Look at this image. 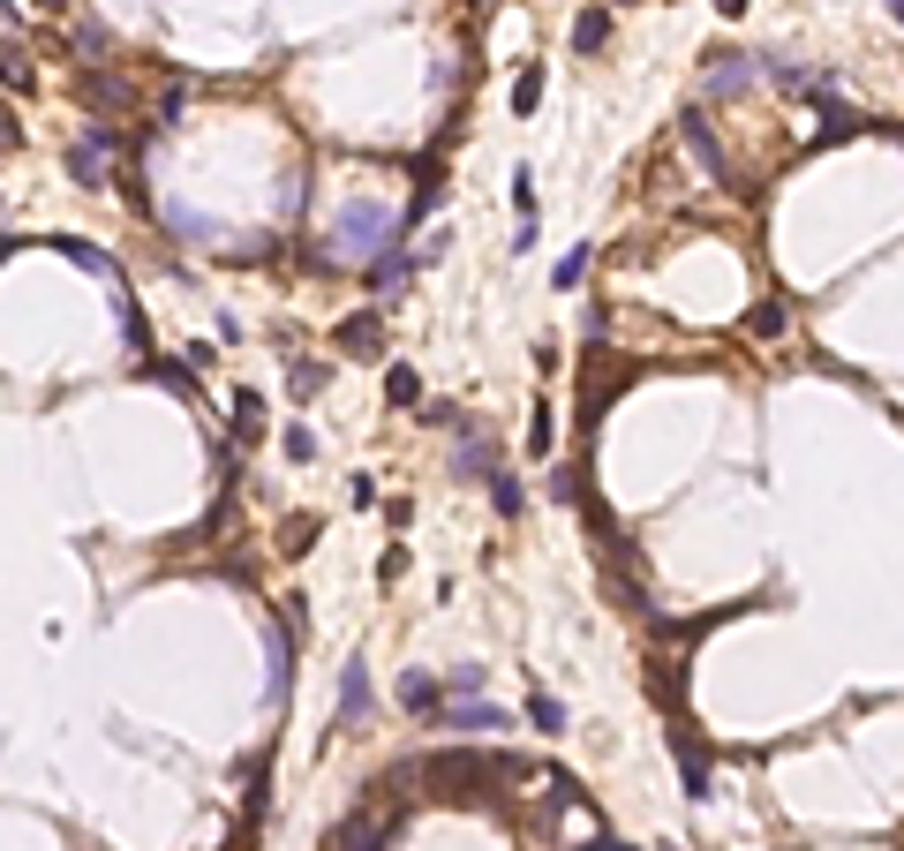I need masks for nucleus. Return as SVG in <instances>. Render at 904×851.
<instances>
[{
  "label": "nucleus",
  "instance_id": "1",
  "mask_svg": "<svg viewBox=\"0 0 904 851\" xmlns=\"http://www.w3.org/2000/svg\"><path fill=\"white\" fill-rule=\"evenodd\" d=\"M520 776H528V762L482 754V746H437V754H423L430 799H460V807H490V791L498 784H520Z\"/></svg>",
  "mask_w": 904,
  "mask_h": 851
},
{
  "label": "nucleus",
  "instance_id": "2",
  "mask_svg": "<svg viewBox=\"0 0 904 851\" xmlns=\"http://www.w3.org/2000/svg\"><path fill=\"white\" fill-rule=\"evenodd\" d=\"M370 249H392V212L385 204H347V212L332 219V264L370 256Z\"/></svg>",
  "mask_w": 904,
  "mask_h": 851
},
{
  "label": "nucleus",
  "instance_id": "3",
  "mask_svg": "<svg viewBox=\"0 0 904 851\" xmlns=\"http://www.w3.org/2000/svg\"><path fill=\"white\" fill-rule=\"evenodd\" d=\"M114 151H121V128L114 121H91L76 143H68V181H84V189H106V167H114Z\"/></svg>",
  "mask_w": 904,
  "mask_h": 851
},
{
  "label": "nucleus",
  "instance_id": "4",
  "mask_svg": "<svg viewBox=\"0 0 904 851\" xmlns=\"http://www.w3.org/2000/svg\"><path fill=\"white\" fill-rule=\"evenodd\" d=\"M392 829H400V813H377V807H354L332 829V851H392Z\"/></svg>",
  "mask_w": 904,
  "mask_h": 851
},
{
  "label": "nucleus",
  "instance_id": "5",
  "mask_svg": "<svg viewBox=\"0 0 904 851\" xmlns=\"http://www.w3.org/2000/svg\"><path fill=\"white\" fill-rule=\"evenodd\" d=\"M76 98H84L98 121H114V114H129L136 106V84L129 76H114V68H84V76H76Z\"/></svg>",
  "mask_w": 904,
  "mask_h": 851
},
{
  "label": "nucleus",
  "instance_id": "6",
  "mask_svg": "<svg viewBox=\"0 0 904 851\" xmlns=\"http://www.w3.org/2000/svg\"><path fill=\"white\" fill-rule=\"evenodd\" d=\"M746 84H754V53H724V45H716V53H709V76H701V91H709V98H738Z\"/></svg>",
  "mask_w": 904,
  "mask_h": 851
},
{
  "label": "nucleus",
  "instance_id": "7",
  "mask_svg": "<svg viewBox=\"0 0 904 851\" xmlns=\"http://www.w3.org/2000/svg\"><path fill=\"white\" fill-rule=\"evenodd\" d=\"M506 724H513V716H506V709H490L482 693H468V701H445V709H437V731H506Z\"/></svg>",
  "mask_w": 904,
  "mask_h": 851
},
{
  "label": "nucleus",
  "instance_id": "8",
  "mask_svg": "<svg viewBox=\"0 0 904 851\" xmlns=\"http://www.w3.org/2000/svg\"><path fill=\"white\" fill-rule=\"evenodd\" d=\"M815 128H821V143H844V136H860L866 114H852L837 91H815Z\"/></svg>",
  "mask_w": 904,
  "mask_h": 851
},
{
  "label": "nucleus",
  "instance_id": "9",
  "mask_svg": "<svg viewBox=\"0 0 904 851\" xmlns=\"http://www.w3.org/2000/svg\"><path fill=\"white\" fill-rule=\"evenodd\" d=\"M671 754H679V784H687V799H709V754L693 746L687 731H671Z\"/></svg>",
  "mask_w": 904,
  "mask_h": 851
},
{
  "label": "nucleus",
  "instance_id": "10",
  "mask_svg": "<svg viewBox=\"0 0 904 851\" xmlns=\"http://www.w3.org/2000/svg\"><path fill=\"white\" fill-rule=\"evenodd\" d=\"M453 475H482V482H490V475H498V445H490V437H482V429H468V437H460V453H453Z\"/></svg>",
  "mask_w": 904,
  "mask_h": 851
},
{
  "label": "nucleus",
  "instance_id": "11",
  "mask_svg": "<svg viewBox=\"0 0 904 851\" xmlns=\"http://www.w3.org/2000/svg\"><path fill=\"white\" fill-rule=\"evenodd\" d=\"M437 701H445V679H430V671H407V679H400V709L437 716Z\"/></svg>",
  "mask_w": 904,
  "mask_h": 851
},
{
  "label": "nucleus",
  "instance_id": "12",
  "mask_svg": "<svg viewBox=\"0 0 904 851\" xmlns=\"http://www.w3.org/2000/svg\"><path fill=\"white\" fill-rule=\"evenodd\" d=\"M370 716V671L362 663H347V679H340V724H362Z\"/></svg>",
  "mask_w": 904,
  "mask_h": 851
},
{
  "label": "nucleus",
  "instance_id": "13",
  "mask_svg": "<svg viewBox=\"0 0 904 851\" xmlns=\"http://www.w3.org/2000/svg\"><path fill=\"white\" fill-rule=\"evenodd\" d=\"M610 45V8H581L573 15V53H603Z\"/></svg>",
  "mask_w": 904,
  "mask_h": 851
},
{
  "label": "nucleus",
  "instance_id": "14",
  "mask_svg": "<svg viewBox=\"0 0 904 851\" xmlns=\"http://www.w3.org/2000/svg\"><path fill=\"white\" fill-rule=\"evenodd\" d=\"M0 84H8V91H31V84H39V68H31L23 39H0Z\"/></svg>",
  "mask_w": 904,
  "mask_h": 851
},
{
  "label": "nucleus",
  "instance_id": "15",
  "mask_svg": "<svg viewBox=\"0 0 904 851\" xmlns=\"http://www.w3.org/2000/svg\"><path fill=\"white\" fill-rule=\"evenodd\" d=\"M687 143H693V159L716 173V181H732V167H724V151H716V136H709V121H701V114H687Z\"/></svg>",
  "mask_w": 904,
  "mask_h": 851
},
{
  "label": "nucleus",
  "instance_id": "16",
  "mask_svg": "<svg viewBox=\"0 0 904 851\" xmlns=\"http://www.w3.org/2000/svg\"><path fill=\"white\" fill-rule=\"evenodd\" d=\"M528 453H543V460L559 453V407L551 400H535V415H528Z\"/></svg>",
  "mask_w": 904,
  "mask_h": 851
},
{
  "label": "nucleus",
  "instance_id": "17",
  "mask_svg": "<svg viewBox=\"0 0 904 851\" xmlns=\"http://www.w3.org/2000/svg\"><path fill=\"white\" fill-rule=\"evenodd\" d=\"M377 317H385V309H362V317H347V325H340L347 354H377Z\"/></svg>",
  "mask_w": 904,
  "mask_h": 851
},
{
  "label": "nucleus",
  "instance_id": "18",
  "mask_svg": "<svg viewBox=\"0 0 904 851\" xmlns=\"http://www.w3.org/2000/svg\"><path fill=\"white\" fill-rule=\"evenodd\" d=\"M588 264H596V249H588V242H573V249L559 256V272H551V287H559V295H573V287L588 279Z\"/></svg>",
  "mask_w": 904,
  "mask_h": 851
},
{
  "label": "nucleus",
  "instance_id": "19",
  "mask_svg": "<svg viewBox=\"0 0 904 851\" xmlns=\"http://www.w3.org/2000/svg\"><path fill=\"white\" fill-rule=\"evenodd\" d=\"M385 400H392V407H423V377H415L407 362H392V370H385Z\"/></svg>",
  "mask_w": 904,
  "mask_h": 851
},
{
  "label": "nucleus",
  "instance_id": "20",
  "mask_svg": "<svg viewBox=\"0 0 904 851\" xmlns=\"http://www.w3.org/2000/svg\"><path fill=\"white\" fill-rule=\"evenodd\" d=\"M490 506L506 512V520H520V506H528V490H520V475H506V468L490 475Z\"/></svg>",
  "mask_w": 904,
  "mask_h": 851
},
{
  "label": "nucleus",
  "instance_id": "21",
  "mask_svg": "<svg viewBox=\"0 0 904 851\" xmlns=\"http://www.w3.org/2000/svg\"><path fill=\"white\" fill-rule=\"evenodd\" d=\"M528 724L559 738V731H565V701H551V693H528Z\"/></svg>",
  "mask_w": 904,
  "mask_h": 851
},
{
  "label": "nucleus",
  "instance_id": "22",
  "mask_svg": "<svg viewBox=\"0 0 904 851\" xmlns=\"http://www.w3.org/2000/svg\"><path fill=\"white\" fill-rule=\"evenodd\" d=\"M234 423H242V437L257 445L264 437V392H234Z\"/></svg>",
  "mask_w": 904,
  "mask_h": 851
},
{
  "label": "nucleus",
  "instance_id": "23",
  "mask_svg": "<svg viewBox=\"0 0 904 851\" xmlns=\"http://www.w3.org/2000/svg\"><path fill=\"white\" fill-rule=\"evenodd\" d=\"M551 498H559V506H588V475L581 468H551Z\"/></svg>",
  "mask_w": 904,
  "mask_h": 851
},
{
  "label": "nucleus",
  "instance_id": "24",
  "mask_svg": "<svg viewBox=\"0 0 904 851\" xmlns=\"http://www.w3.org/2000/svg\"><path fill=\"white\" fill-rule=\"evenodd\" d=\"M407 272H415V256H377L370 264V287L385 295V287H407Z\"/></svg>",
  "mask_w": 904,
  "mask_h": 851
},
{
  "label": "nucleus",
  "instance_id": "25",
  "mask_svg": "<svg viewBox=\"0 0 904 851\" xmlns=\"http://www.w3.org/2000/svg\"><path fill=\"white\" fill-rule=\"evenodd\" d=\"M68 45H76V53L91 61V53H114V31H106V23H91V15H84V23L68 31Z\"/></svg>",
  "mask_w": 904,
  "mask_h": 851
},
{
  "label": "nucleus",
  "instance_id": "26",
  "mask_svg": "<svg viewBox=\"0 0 904 851\" xmlns=\"http://www.w3.org/2000/svg\"><path fill=\"white\" fill-rule=\"evenodd\" d=\"M543 106V68H520V84H513V114H535Z\"/></svg>",
  "mask_w": 904,
  "mask_h": 851
},
{
  "label": "nucleus",
  "instance_id": "27",
  "mask_svg": "<svg viewBox=\"0 0 904 851\" xmlns=\"http://www.w3.org/2000/svg\"><path fill=\"white\" fill-rule=\"evenodd\" d=\"M279 445H287V460H301V468L317 460V429H309V423H287V437H279Z\"/></svg>",
  "mask_w": 904,
  "mask_h": 851
},
{
  "label": "nucleus",
  "instance_id": "28",
  "mask_svg": "<svg viewBox=\"0 0 904 851\" xmlns=\"http://www.w3.org/2000/svg\"><path fill=\"white\" fill-rule=\"evenodd\" d=\"M287 392H295V400H317V392H325V362H295Z\"/></svg>",
  "mask_w": 904,
  "mask_h": 851
},
{
  "label": "nucleus",
  "instance_id": "29",
  "mask_svg": "<svg viewBox=\"0 0 904 851\" xmlns=\"http://www.w3.org/2000/svg\"><path fill=\"white\" fill-rule=\"evenodd\" d=\"M151 377L173 384V392H189V384H196V377H189V362H159V354H151Z\"/></svg>",
  "mask_w": 904,
  "mask_h": 851
},
{
  "label": "nucleus",
  "instance_id": "30",
  "mask_svg": "<svg viewBox=\"0 0 904 851\" xmlns=\"http://www.w3.org/2000/svg\"><path fill=\"white\" fill-rule=\"evenodd\" d=\"M513 204H520V219H535V173L528 167H513Z\"/></svg>",
  "mask_w": 904,
  "mask_h": 851
},
{
  "label": "nucleus",
  "instance_id": "31",
  "mask_svg": "<svg viewBox=\"0 0 904 851\" xmlns=\"http://www.w3.org/2000/svg\"><path fill=\"white\" fill-rule=\"evenodd\" d=\"M754 332H762V340L784 332V301H762V309H754Z\"/></svg>",
  "mask_w": 904,
  "mask_h": 851
},
{
  "label": "nucleus",
  "instance_id": "32",
  "mask_svg": "<svg viewBox=\"0 0 904 851\" xmlns=\"http://www.w3.org/2000/svg\"><path fill=\"white\" fill-rule=\"evenodd\" d=\"M445 685H453V693L468 701V693H482V671H475V663H460V671H453V679H445Z\"/></svg>",
  "mask_w": 904,
  "mask_h": 851
},
{
  "label": "nucleus",
  "instance_id": "33",
  "mask_svg": "<svg viewBox=\"0 0 904 851\" xmlns=\"http://www.w3.org/2000/svg\"><path fill=\"white\" fill-rule=\"evenodd\" d=\"M15 136H23V128H15V114H8V106H0V151H8V143H15Z\"/></svg>",
  "mask_w": 904,
  "mask_h": 851
},
{
  "label": "nucleus",
  "instance_id": "34",
  "mask_svg": "<svg viewBox=\"0 0 904 851\" xmlns=\"http://www.w3.org/2000/svg\"><path fill=\"white\" fill-rule=\"evenodd\" d=\"M716 15H746V0H716Z\"/></svg>",
  "mask_w": 904,
  "mask_h": 851
},
{
  "label": "nucleus",
  "instance_id": "35",
  "mask_svg": "<svg viewBox=\"0 0 904 851\" xmlns=\"http://www.w3.org/2000/svg\"><path fill=\"white\" fill-rule=\"evenodd\" d=\"M39 8H45V15H61V8H68V0H39Z\"/></svg>",
  "mask_w": 904,
  "mask_h": 851
},
{
  "label": "nucleus",
  "instance_id": "36",
  "mask_svg": "<svg viewBox=\"0 0 904 851\" xmlns=\"http://www.w3.org/2000/svg\"><path fill=\"white\" fill-rule=\"evenodd\" d=\"M890 15H897V23H904V0H890Z\"/></svg>",
  "mask_w": 904,
  "mask_h": 851
},
{
  "label": "nucleus",
  "instance_id": "37",
  "mask_svg": "<svg viewBox=\"0 0 904 851\" xmlns=\"http://www.w3.org/2000/svg\"><path fill=\"white\" fill-rule=\"evenodd\" d=\"M618 8H634V0H618Z\"/></svg>",
  "mask_w": 904,
  "mask_h": 851
}]
</instances>
